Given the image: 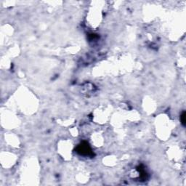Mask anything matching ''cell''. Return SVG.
I'll list each match as a JSON object with an SVG mask.
<instances>
[{
    "instance_id": "6da1fadb",
    "label": "cell",
    "mask_w": 186,
    "mask_h": 186,
    "mask_svg": "<svg viewBox=\"0 0 186 186\" xmlns=\"http://www.w3.org/2000/svg\"><path fill=\"white\" fill-rule=\"evenodd\" d=\"M76 152L79 155L84 156H92L93 155V151L87 142H83L79 145L76 148Z\"/></svg>"
},
{
    "instance_id": "7a4b0ae2",
    "label": "cell",
    "mask_w": 186,
    "mask_h": 186,
    "mask_svg": "<svg viewBox=\"0 0 186 186\" xmlns=\"http://www.w3.org/2000/svg\"><path fill=\"white\" fill-rule=\"evenodd\" d=\"M180 120H181V123L183 126H185V112H183L182 113L180 116Z\"/></svg>"
}]
</instances>
